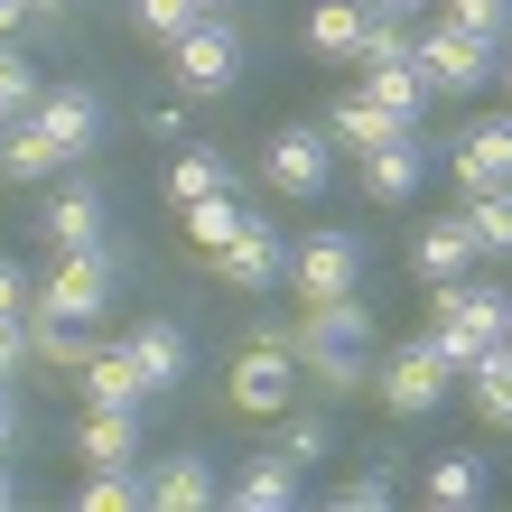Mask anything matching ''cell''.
I'll use <instances>...</instances> for the list:
<instances>
[{"label":"cell","mask_w":512,"mask_h":512,"mask_svg":"<svg viewBox=\"0 0 512 512\" xmlns=\"http://www.w3.org/2000/svg\"><path fill=\"white\" fill-rule=\"evenodd\" d=\"M196 10H205V19H224V10H233V0H196Z\"/></svg>","instance_id":"b9f144b4"},{"label":"cell","mask_w":512,"mask_h":512,"mask_svg":"<svg viewBox=\"0 0 512 512\" xmlns=\"http://www.w3.org/2000/svg\"><path fill=\"white\" fill-rule=\"evenodd\" d=\"M196 19H205L196 0H131V28H140L149 47H177V38H187Z\"/></svg>","instance_id":"1f68e13d"},{"label":"cell","mask_w":512,"mask_h":512,"mask_svg":"<svg viewBox=\"0 0 512 512\" xmlns=\"http://www.w3.org/2000/svg\"><path fill=\"white\" fill-rule=\"evenodd\" d=\"M38 308V289H28V270L19 261H0V317H28Z\"/></svg>","instance_id":"d590c367"},{"label":"cell","mask_w":512,"mask_h":512,"mask_svg":"<svg viewBox=\"0 0 512 512\" xmlns=\"http://www.w3.org/2000/svg\"><path fill=\"white\" fill-rule=\"evenodd\" d=\"M19 503V475H10V447H0V512Z\"/></svg>","instance_id":"ab89813d"},{"label":"cell","mask_w":512,"mask_h":512,"mask_svg":"<svg viewBox=\"0 0 512 512\" xmlns=\"http://www.w3.org/2000/svg\"><path fill=\"white\" fill-rule=\"evenodd\" d=\"M66 168H75V149L56 140L47 122H28V112H19L10 140H0V177H10V187H56Z\"/></svg>","instance_id":"7c38bea8"},{"label":"cell","mask_w":512,"mask_h":512,"mask_svg":"<svg viewBox=\"0 0 512 512\" xmlns=\"http://www.w3.org/2000/svg\"><path fill=\"white\" fill-rule=\"evenodd\" d=\"M28 19H38V0H0V38H19Z\"/></svg>","instance_id":"74e56055"},{"label":"cell","mask_w":512,"mask_h":512,"mask_svg":"<svg viewBox=\"0 0 512 512\" xmlns=\"http://www.w3.org/2000/svg\"><path fill=\"white\" fill-rule=\"evenodd\" d=\"M168 196H177V205L233 196V159H215V149H177V159H168Z\"/></svg>","instance_id":"4316f807"},{"label":"cell","mask_w":512,"mask_h":512,"mask_svg":"<svg viewBox=\"0 0 512 512\" xmlns=\"http://www.w3.org/2000/svg\"><path fill=\"white\" fill-rule=\"evenodd\" d=\"M326 131H336V149H345V159H364V149H382V140H401L410 122H401V112H382V103L364 94V84H354V94H345L336 112H326Z\"/></svg>","instance_id":"cb8c5ba5"},{"label":"cell","mask_w":512,"mask_h":512,"mask_svg":"<svg viewBox=\"0 0 512 512\" xmlns=\"http://www.w3.org/2000/svg\"><path fill=\"white\" fill-rule=\"evenodd\" d=\"M28 364V317H0V382Z\"/></svg>","instance_id":"8d00e7d4"},{"label":"cell","mask_w":512,"mask_h":512,"mask_svg":"<svg viewBox=\"0 0 512 512\" xmlns=\"http://www.w3.org/2000/svg\"><path fill=\"white\" fill-rule=\"evenodd\" d=\"M38 94H47V84H38V66H28V56H19V38H0V112H10V122H19V112L38 103Z\"/></svg>","instance_id":"d6a6232c"},{"label":"cell","mask_w":512,"mask_h":512,"mask_svg":"<svg viewBox=\"0 0 512 512\" xmlns=\"http://www.w3.org/2000/svg\"><path fill=\"white\" fill-rule=\"evenodd\" d=\"M466 224H475V252H485V261H512V187L466 196Z\"/></svg>","instance_id":"83f0119b"},{"label":"cell","mask_w":512,"mask_h":512,"mask_svg":"<svg viewBox=\"0 0 512 512\" xmlns=\"http://www.w3.org/2000/svg\"><path fill=\"white\" fill-rule=\"evenodd\" d=\"M410 56H419V75H429L438 94H485V84H494V56H503V47H485V38H466V28L429 19V28L410 38Z\"/></svg>","instance_id":"9c48e42d"},{"label":"cell","mask_w":512,"mask_h":512,"mask_svg":"<svg viewBox=\"0 0 512 512\" xmlns=\"http://www.w3.org/2000/svg\"><path fill=\"white\" fill-rule=\"evenodd\" d=\"M168 75H177V94L215 103V94H233V75H243V38H233L224 19H196L187 38L168 47Z\"/></svg>","instance_id":"52a82bcc"},{"label":"cell","mask_w":512,"mask_h":512,"mask_svg":"<svg viewBox=\"0 0 512 512\" xmlns=\"http://www.w3.org/2000/svg\"><path fill=\"white\" fill-rule=\"evenodd\" d=\"M112 289H122V252H112V243H84V252H56V270L38 280V308L94 326L112 308Z\"/></svg>","instance_id":"3957f363"},{"label":"cell","mask_w":512,"mask_h":512,"mask_svg":"<svg viewBox=\"0 0 512 512\" xmlns=\"http://www.w3.org/2000/svg\"><path fill=\"white\" fill-rule=\"evenodd\" d=\"M224 485H215V457H196V447H177V457L149 466V512H205Z\"/></svg>","instance_id":"e0dca14e"},{"label":"cell","mask_w":512,"mask_h":512,"mask_svg":"<svg viewBox=\"0 0 512 512\" xmlns=\"http://www.w3.org/2000/svg\"><path fill=\"white\" fill-rule=\"evenodd\" d=\"M289 391H298V345L289 336H252L243 354H233V373H224V401L243 419H280Z\"/></svg>","instance_id":"277c9868"},{"label":"cell","mask_w":512,"mask_h":512,"mask_svg":"<svg viewBox=\"0 0 512 512\" xmlns=\"http://www.w3.org/2000/svg\"><path fill=\"white\" fill-rule=\"evenodd\" d=\"M364 28H373V0H308V47L326 66H354L364 56Z\"/></svg>","instance_id":"d6986e66"},{"label":"cell","mask_w":512,"mask_h":512,"mask_svg":"<svg viewBox=\"0 0 512 512\" xmlns=\"http://www.w3.org/2000/svg\"><path fill=\"white\" fill-rule=\"evenodd\" d=\"M475 261H485V252H475V224H466V205H457V215H438V224H419L410 233V270H419V280H466V270Z\"/></svg>","instance_id":"4fadbf2b"},{"label":"cell","mask_w":512,"mask_h":512,"mask_svg":"<svg viewBox=\"0 0 512 512\" xmlns=\"http://www.w3.org/2000/svg\"><path fill=\"white\" fill-rule=\"evenodd\" d=\"M0 140H10V112H0Z\"/></svg>","instance_id":"ee69618b"},{"label":"cell","mask_w":512,"mask_h":512,"mask_svg":"<svg viewBox=\"0 0 512 512\" xmlns=\"http://www.w3.org/2000/svg\"><path fill=\"white\" fill-rule=\"evenodd\" d=\"M494 84H512V38H503V56H494Z\"/></svg>","instance_id":"60d3db41"},{"label":"cell","mask_w":512,"mask_h":512,"mask_svg":"<svg viewBox=\"0 0 512 512\" xmlns=\"http://www.w3.org/2000/svg\"><path fill=\"white\" fill-rule=\"evenodd\" d=\"M364 289V243L354 233H298L289 243V298L298 308H326V298Z\"/></svg>","instance_id":"5b68a950"},{"label":"cell","mask_w":512,"mask_h":512,"mask_svg":"<svg viewBox=\"0 0 512 512\" xmlns=\"http://www.w3.org/2000/svg\"><path fill=\"white\" fill-rule=\"evenodd\" d=\"M215 280L224 289H243V298H261V289H289V233L270 224V215H252L243 205V233L215 252Z\"/></svg>","instance_id":"ba28073f"},{"label":"cell","mask_w":512,"mask_h":512,"mask_svg":"<svg viewBox=\"0 0 512 512\" xmlns=\"http://www.w3.org/2000/svg\"><path fill=\"white\" fill-rule=\"evenodd\" d=\"M28 122H47V131L84 159V149L103 140V103H94V84H47V94L28 103Z\"/></svg>","instance_id":"ac0fdd59"},{"label":"cell","mask_w":512,"mask_h":512,"mask_svg":"<svg viewBox=\"0 0 512 512\" xmlns=\"http://www.w3.org/2000/svg\"><path fill=\"white\" fill-rule=\"evenodd\" d=\"M0 447H19V401H10V382H0Z\"/></svg>","instance_id":"f35d334b"},{"label":"cell","mask_w":512,"mask_h":512,"mask_svg":"<svg viewBox=\"0 0 512 512\" xmlns=\"http://www.w3.org/2000/svg\"><path fill=\"white\" fill-rule=\"evenodd\" d=\"M47 252H84V243H103V187L94 177H56V196H47Z\"/></svg>","instance_id":"5bb4252c"},{"label":"cell","mask_w":512,"mask_h":512,"mask_svg":"<svg viewBox=\"0 0 512 512\" xmlns=\"http://www.w3.org/2000/svg\"><path fill=\"white\" fill-rule=\"evenodd\" d=\"M391 494H401V485H391V466H364V475H345V485H336V512H391Z\"/></svg>","instance_id":"836d02e7"},{"label":"cell","mask_w":512,"mask_h":512,"mask_svg":"<svg viewBox=\"0 0 512 512\" xmlns=\"http://www.w3.org/2000/svg\"><path fill=\"white\" fill-rule=\"evenodd\" d=\"M75 466H140V410H84Z\"/></svg>","instance_id":"603a6c76"},{"label":"cell","mask_w":512,"mask_h":512,"mask_svg":"<svg viewBox=\"0 0 512 512\" xmlns=\"http://www.w3.org/2000/svg\"><path fill=\"white\" fill-rule=\"evenodd\" d=\"M336 159H345V149H336L326 122H280V131H270V187L298 196V205L336 187Z\"/></svg>","instance_id":"8992f818"},{"label":"cell","mask_w":512,"mask_h":512,"mask_svg":"<svg viewBox=\"0 0 512 512\" xmlns=\"http://www.w3.org/2000/svg\"><path fill=\"white\" fill-rule=\"evenodd\" d=\"M354 75H364V94H373L382 112H401L410 131L429 122V103H438V84L419 75V56H401V66H354Z\"/></svg>","instance_id":"d4e9b609"},{"label":"cell","mask_w":512,"mask_h":512,"mask_svg":"<svg viewBox=\"0 0 512 512\" xmlns=\"http://www.w3.org/2000/svg\"><path fill=\"white\" fill-rule=\"evenodd\" d=\"M429 326H466L475 345H503V326H512V289H494V280H438L429 289Z\"/></svg>","instance_id":"30bf717a"},{"label":"cell","mask_w":512,"mask_h":512,"mask_svg":"<svg viewBox=\"0 0 512 512\" xmlns=\"http://www.w3.org/2000/svg\"><path fill=\"white\" fill-rule=\"evenodd\" d=\"M122 345H131V364L149 373V391L187 382V354H196V345H187V326H177V317H140V326H131Z\"/></svg>","instance_id":"ffe728a7"},{"label":"cell","mask_w":512,"mask_h":512,"mask_svg":"<svg viewBox=\"0 0 512 512\" xmlns=\"http://www.w3.org/2000/svg\"><path fill=\"white\" fill-rule=\"evenodd\" d=\"M364 196L373 205H410L419 196V177H429V149H419V131H401V140H382V149H364Z\"/></svg>","instance_id":"2e32d148"},{"label":"cell","mask_w":512,"mask_h":512,"mask_svg":"<svg viewBox=\"0 0 512 512\" xmlns=\"http://www.w3.org/2000/svg\"><path fill=\"white\" fill-rule=\"evenodd\" d=\"M457 382H466V373L438 354V336H410V345H391L382 364H373V391H382V410H391V419H429Z\"/></svg>","instance_id":"7a4b0ae2"},{"label":"cell","mask_w":512,"mask_h":512,"mask_svg":"<svg viewBox=\"0 0 512 512\" xmlns=\"http://www.w3.org/2000/svg\"><path fill=\"white\" fill-rule=\"evenodd\" d=\"M289 345H298V373H317L326 391H364L373 382V308H364V289L308 308L289 326Z\"/></svg>","instance_id":"6da1fadb"},{"label":"cell","mask_w":512,"mask_h":512,"mask_svg":"<svg viewBox=\"0 0 512 512\" xmlns=\"http://www.w3.org/2000/svg\"><path fill=\"white\" fill-rule=\"evenodd\" d=\"M75 503H84V512H140V503H149V466H84Z\"/></svg>","instance_id":"484cf974"},{"label":"cell","mask_w":512,"mask_h":512,"mask_svg":"<svg viewBox=\"0 0 512 512\" xmlns=\"http://www.w3.org/2000/svg\"><path fill=\"white\" fill-rule=\"evenodd\" d=\"M466 391H475V410H485V429H512V354L503 345L466 373Z\"/></svg>","instance_id":"f1b7e54d"},{"label":"cell","mask_w":512,"mask_h":512,"mask_svg":"<svg viewBox=\"0 0 512 512\" xmlns=\"http://www.w3.org/2000/svg\"><path fill=\"white\" fill-rule=\"evenodd\" d=\"M391 10H429V0H391Z\"/></svg>","instance_id":"7bdbcfd3"},{"label":"cell","mask_w":512,"mask_h":512,"mask_svg":"<svg viewBox=\"0 0 512 512\" xmlns=\"http://www.w3.org/2000/svg\"><path fill=\"white\" fill-rule=\"evenodd\" d=\"M503 354H512V326H503Z\"/></svg>","instance_id":"f6af8a7d"},{"label":"cell","mask_w":512,"mask_h":512,"mask_svg":"<svg viewBox=\"0 0 512 512\" xmlns=\"http://www.w3.org/2000/svg\"><path fill=\"white\" fill-rule=\"evenodd\" d=\"M419 503H429V512H475V503H485V457H475V447H447V457H429V475H419Z\"/></svg>","instance_id":"44dd1931"},{"label":"cell","mask_w":512,"mask_h":512,"mask_svg":"<svg viewBox=\"0 0 512 512\" xmlns=\"http://www.w3.org/2000/svg\"><path fill=\"white\" fill-rule=\"evenodd\" d=\"M298 475H308L298 457H280V447H261V457H252V466H243V475L224 485V503H243V512H280V503H298Z\"/></svg>","instance_id":"7402d4cb"},{"label":"cell","mask_w":512,"mask_h":512,"mask_svg":"<svg viewBox=\"0 0 512 512\" xmlns=\"http://www.w3.org/2000/svg\"><path fill=\"white\" fill-rule=\"evenodd\" d=\"M75 391H84V410H140V401H159L149 373L131 364V345H94V364L75 373Z\"/></svg>","instance_id":"9a60e30c"},{"label":"cell","mask_w":512,"mask_h":512,"mask_svg":"<svg viewBox=\"0 0 512 512\" xmlns=\"http://www.w3.org/2000/svg\"><path fill=\"white\" fill-rule=\"evenodd\" d=\"M429 19L466 28V38H485V47H503V38H512V0H438Z\"/></svg>","instance_id":"4dcf8cb0"},{"label":"cell","mask_w":512,"mask_h":512,"mask_svg":"<svg viewBox=\"0 0 512 512\" xmlns=\"http://www.w3.org/2000/svg\"><path fill=\"white\" fill-rule=\"evenodd\" d=\"M177 215H187V243H196L205 261H215V252L233 243V233H243V205H233V196H205V205H177Z\"/></svg>","instance_id":"f546056e"},{"label":"cell","mask_w":512,"mask_h":512,"mask_svg":"<svg viewBox=\"0 0 512 512\" xmlns=\"http://www.w3.org/2000/svg\"><path fill=\"white\" fill-rule=\"evenodd\" d=\"M447 168H457V187H466V196L512 187V112H485V122H466V131H457V149H447Z\"/></svg>","instance_id":"8fae6325"},{"label":"cell","mask_w":512,"mask_h":512,"mask_svg":"<svg viewBox=\"0 0 512 512\" xmlns=\"http://www.w3.org/2000/svg\"><path fill=\"white\" fill-rule=\"evenodd\" d=\"M270 447L298 457V466H317V457H326V419H289V410H280V438H270Z\"/></svg>","instance_id":"e575fe53"}]
</instances>
